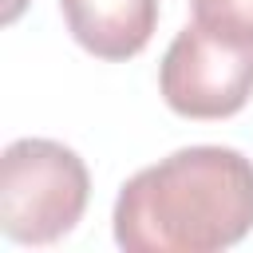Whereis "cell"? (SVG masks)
<instances>
[{
    "mask_svg": "<svg viewBox=\"0 0 253 253\" xmlns=\"http://www.w3.org/2000/svg\"><path fill=\"white\" fill-rule=\"evenodd\" d=\"M24 8H28V0H4V24H16Z\"/></svg>",
    "mask_w": 253,
    "mask_h": 253,
    "instance_id": "6",
    "label": "cell"
},
{
    "mask_svg": "<svg viewBox=\"0 0 253 253\" xmlns=\"http://www.w3.org/2000/svg\"><path fill=\"white\" fill-rule=\"evenodd\" d=\"M162 103L182 119H229L253 99V43L186 24L158 67Z\"/></svg>",
    "mask_w": 253,
    "mask_h": 253,
    "instance_id": "3",
    "label": "cell"
},
{
    "mask_svg": "<svg viewBox=\"0 0 253 253\" xmlns=\"http://www.w3.org/2000/svg\"><path fill=\"white\" fill-rule=\"evenodd\" d=\"M126 253H217L253 233V158L233 146H182L119 186L111 210Z\"/></svg>",
    "mask_w": 253,
    "mask_h": 253,
    "instance_id": "1",
    "label": "cell"
},
{
    "mask_svg": "<svg viewBox=\"0 0 253 253\" xmlns=\"http://www.w3.org/2000/svg\"><path fill=\"white\" fill-rule=\"evenodd\" d=\"M190 12L210 32L253 43V0H190Z\"/></svg>",
    "mask_w": 253,
    "mask_h": 253,
    "instance_id": "5",
    "label": "cell"
},
{
    "mask_svg": "<svg viewBox=\"0 0 253 253\" xmlns=\"http://www.w3.org/2000/svg\"><path fill=\"white\" fill-rule=\"evenodd\" d=\"M91 202L87 162L55 138H16L0 154V229L16 245L67 237Z\"/></svg>",
    "mask_w": 253,
    "mask_h": 253,
    "instance_id": "2",
    "label": "cell"
},
{
    "mask_svg": "<svg viewBox=\"0 0 253 253\" xmlns=\"http://www.w3.org/2000/svg\"><path fill=\"white\" fill-rule=\"evenodd\" d=\"M59 12L71 40L107 63L134 59L158 28V0H59Z\"/></svg>",
    "mask_w": 253,
    "mask_h": 253,
    "instance_id": "4",
    "label": "cell"
}]
</instances>
